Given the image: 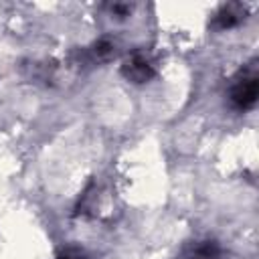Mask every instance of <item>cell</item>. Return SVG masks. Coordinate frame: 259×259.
Returning <instances> with one entry per match:
<instances>
[{
  "label": "cell",
  "instance_id": "obj_2",
  "mask_svg": "<svg viewBox=\"0 0 259 259\" xmlns=\"http://www.w3.org/2000/svg\"><path fill=\"white\" fill-rule=\"evenodd\" d=\"M121 75L132 83H146L156 75V65L144 51H134L121 63Z\"/></svg>",
  "mask_w": 259,
  "mask_h": 259
},
{
  "label": "cell",
  "instance_id": "obj_5",
  "mask_svg": "<svg viewBox=\"0 0 259 259\" xmlns=\"http://www.w3.org/2000/svg\"><path fill=\"white\" fill-rule=\"evenodd\" d=\"M113 55H115V42H113L109 36H101V38H97V40L89 47V57H91V61L103 63V61H109Z\"/></svg>",
  "mask_w": 259,
  "mask_h": 259
},
{
  "label": "cell",
  "instance_id": "obj_6",
  "mask_svg": "<svg viewBox=\"0 0 259 259\" xmlns=\"http://www.w3.org/2000/svg\"><path fill=\"white\" fill-rule=\"evenodd\" d=\"M57 259H87V257H85L79 249H65V251L59 253Z\"/></svg>",
  "mask_w": 259,
  "mask_h": 259
},
{
  "label": "cell",
  "instance_id": "obj_1",
  "mask_svg": "<svg viewBox=\"0 0 259 259\" xmlns=\"http://www.w3.org/2000/svg\"><path fill=\"white\" fill-rule=\"evenodd\" d=\"M257 95H259V75H257V61L253 59L233 77L229 89V101L235 109L245 111L257 103Z\"/></svg>",
  "mask_w": 259,
  "mask_h": 259
},
{
  "label": "cell",
  "instance_id": "obj_7",
  "mask_svg": "<svg viewBox=\"0 0 259 259\" xmlns=\"http://www.w3.org/2000/svg\"><path fill=\"white\" fill-rule=\"evenodd\" d=\"M111 12L117 14L119 18H123V16H127L132 12V6L130 4H111Z\"/></svg>",
  "mask_w": 259,
  "mask_h": 259
},
{
  "label": "cell",
  "instance_id": "obj_4",
  "mask_svg": "<svg viewBox=\"0 0 259 259\" xmlns=\"http://www.w3.org/2000/svg\"><path fill=\"white\" fill-rule=\"evenodd\" d=\"M186 259H225V251L217 241H198L186 249Z\"/></svg>",
  "mask_w": 259,
  "mask_h": 259
},
{
  "label": "cell",
  "instance_id": "obj_3",
  "mask_svg": "<svg viewBox=\"0 0 259 259\" xmlns=\"http://www.w3.org/2000/svg\"><path fill=\"white\" fill-rule=\"evenodd\" d=\"M245 16H247V6L239 4V2L223 4V6L217 10L214 18H212V26H217V28H221V30L233 28V26H237L239 22H243Z\"/></svg>",
  "mask_w": 259,
  "mask_h": 259
}]
</instances>
